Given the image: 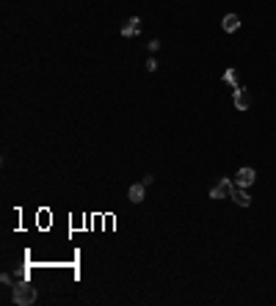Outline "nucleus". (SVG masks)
<instances>
[{
    "mask_svg": "<svg viewBox=\"0 0 276 306\" xmlns=\"http://www.w3.org/2000/svg\"><path fill=\"white\" fill-rule=\"evenodd\" d=\"M33 301H36V287H31V284H17L14 287V303L31 306Z\"/></svg>",
    "mask_w": 276,
    "mask_h": 306,
    "instance_id": "f257e3e1",
    "label": "nucleus"
},
{
    "mask_svg": "<svg viewBox=\"0 0 276 306\" xmlns=\"http://www.w3.org/2000/svg\"><path fill=\"white\" fill-rule=\"evenodd\" d=\"M232 188H235L232 179H227V176H224V179H221L218 185L210 191V199H227V196H232Z\"/></svg>",
    "mask_w": 276,
    "mask_h": 306,
    "instance_id": "f03ea898",
    "label": "nucleus"
},
{
    "mask_svg": "<svg viewBox=\"0 0 276 306\" xmlns=\"http://www.w3.org/2000/svg\"><path fill=\"white\" fill-rule=\"evenodd\" d=\"M235 108L238 110H249L251 108V94L246 91V88H235Z\"/></svg>",
    "mask_w": 276,
    "mask_h": 306,
    "instance_id": "7ed1b4c3",
    "label": "nucleus"
},
{
    "mask_svg": "<svg viewBox=\"0 0 276 306\" xmlns=\"http://www.w3.org/2000/svg\"><path fill=\"white\" fill-rule=\"evenodd\" d=\"M230 199H232L235 204H240V207H249V204H251V196L246 193V188H240V185L232 188V196Z\"/></svg>",
    "mask_w": 276,
    "mask_h": 306,
    "instance_id": "20e7f679",
    "label": "nucleus"
},
{
    "mask_svg": "<svg viewBox=\"0 0 276 306\" xmlns=\"http://www.w3.org/2000/svg\"><path fill=\"white\" fill-rule=\"evenodd\" d=\"M141 33V20L138 17H130V20L122 25V36H138Z\"/></svg>",
    "mask_w": 276,
    "mask_h": 306,
    "instance_id": "39448f33",
    "label": "nucleus"
},
{
    "mask_svg": "<svg viewBox=\"0 0 276 306\" xmlns=\"http://www.w3.org/2000/svg\"><path fill=\"white\" fill-rule=\"evenodd\" d=\"M254 179H257V171H254V168H240V171H238V185H240V188H249Z\"/></svg>",
    "mask_w": 276,
    "mask_h": 306,
    "instance_id": "423d86ee",
    "label": "nucleus"
},
{
    "mask_svg": "<svg viewBox=\"0 0 276 306\" xmlns=\"http://www.w3.org/2000/svg\"><path fill=\"white\" fill-rule=\"evenodd\" d=\"M144 193H146V185H144V182H138V185H130L127 196H130L133 204H141V202H144Z\"/></svg>",
    "mask_w": 276,
    "mask_h": 306,
    "instance_id": "0eeeda50",
    "label": "nucleus"
},
{
    "mask_svg": "<svg viewBox=\"0 0 276 306\" xmlns=\"http://www.w3.org/2000/svg\"><path fill=\"white\" fill-rule=\"evenodd\" d=\"M221 25H224V31H227V33H235V31L240 28V17H238V14H227Z\"/></svg>",
    "mask_w": 276,
    "mask_h": 306,
    "instance_id": "6e6552de",
    "label": "nucleus"
},
{
    "mask_svg": "<svg viewBox=\"0 0 276 306\" xmlns=\"http://www.w3.org/2000/svg\"><path fill=\"white\" fill-rule=\"evenodd\" d=\"M224 80H227V83H230V86L240 88V86H238V72H235V69H227V72H224Z\"/></svg>",
    "mask_w": 276,
    "mask_h": 306,
    "instance_id": "1a4fd4ad",
    "label": "nucleus"
},
{
    "mask_svg": "<svg viewBox=\"0 0 276 306\" xmlns=\"http://www.w3.org/2000/svg\"><path fill=\"white\" fill-rule=\"evenodd\" d=\"M0 281H3V284H6V287H17V284H14V281H11V276H9V273H3V276H0Z\"/></svg>",
    "mask_w": 276,
    "mask_h": 306,
    "instance_id": "9d476101",
    "label": "nucleus"
}]
</instances>
